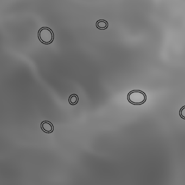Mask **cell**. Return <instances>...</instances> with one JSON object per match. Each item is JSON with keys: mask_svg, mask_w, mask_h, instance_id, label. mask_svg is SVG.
Returning <instances> with one entry per match:
<instances>
[{"mask_svg": "<svg viewBox=\"0 0 185 185\" xmlns=\"http://www.w3.org/2000/svg\"><path fill=\"white\" fill-rule=\"evenodd\" d=\"M146 94L139 90H134L130 92L128 96L129 102L135 105H141L146 100Z\"/></svg>", "mask_w": 185, "mask_h": 185, "instance_id": "6da1fadb", "label": "cell"}, {"mask_svg": "<svg viewBox=\"0 0 185 185\" xmlns=\"http://www.w3.org/2000/svg\"><path fill=\"white\" fill-rule=\"evenodd\" d=\"M41 128L43 131L47 133H52L53 130V125L48 121H44L41 123Z\"/></svg>", "mask_w": 185, "mask_h": 185, "instance_id": "3957f363", "label": "cell"}, {"mask_svg": "<svg viewBox=\"0 0 185 185\" xmlns=\"http://www.w3.org/2000/svg\"><path fill=\"white\" fill-rule=\"evenodd\" d=\"M78 102V97L76 95L73 94L70 97L69 102L71 105H75V104H77Z\"/></svg>", "mask_w": 185, "mask_h": 185, "instance_id": "5b68a950", "label": "cell"}, {"mask_svg": "<svg viewBox=\"0 0 185 185\" xmlns=\"http://www.w3.org/2000/svg\"><path fill=\"white\" fill-rule=\"evenodd\" d=\"M180 114L183 119H185V106L181 109L180 111Z\"/></svg>", "mask_w": 185, "mask_h": 185, "instance_id": "8992f818", "label": "cell"}, {"mask_svg": "<svg viewBox=\"0 0 185 185\" xmlns=\"http://www.w3.org/2000/svg\"><path fill=\"white\" fill-rule=\"evenodd\" d=\"M40 40L44 44H51L54 39V35L52 30L47 27H43L40 29L38 33Z\"/></svg>", "mask_w": 185, "mask_h": 185, "instance_id": "7a4b0ae2", "label": "cell"}, {"mask_svg": "<svg viewBox=\"0 0 185 185\" xmlns=\"http://www.w3.org/2000/svg\"><path fill=\"white\" fill-rule=\"evenodd\" d=\"M96 26L98 28V29H105L108 28V23L107 21L103 20H100L97 22L96 23Z\"/></svg>", "mask_w": 185, "mask_h": 185, "instance_id": "277c9868", "label": "cell"}]
</instances>
